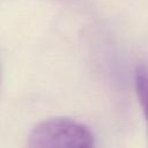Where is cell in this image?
I'll use <instances>...</instances> for the list:
<instances>
[{
    "instance_id": "cell-1",
    "label": "cell",
    "mask_w": 148,
    "mask_h": 148,
    "mask_svg": "<svg viewBox=\"0 0 148 148\" xmlns=\"http://www.w3.org/2000/svg\"><path fill=\"white\" fill-rule=\"evenodd\" d=\"M94 134L83 124L64 117H56L38 123L30 132L27 145L32 148L94 146Z\"/></svg>"
},
{
    "instance_id": "cell-2",
    "label": "cell",
    "mask_w": 148,
    "mask_h": 148,
    "mask_svg": "<svg viewBox=\"0 0 148 148\" xmlns=\"http://www.w3.org/2000/svg\"><path fill=\"white\" fill-rule=\"evenodd\" d=\"M135 89L148 125V67L139 66L135 72Z\"/></svg>"
}]
</instances>
